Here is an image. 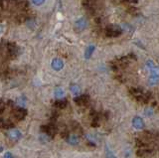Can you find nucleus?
<instances>
[{
  "instance_id": "obj_19",
  "label": "nucleus",
  "mask_w": 159,
  "mask_h": 158,
  "mask_svg": "<svg viewBox=\"0 0 159 158\" xmlns=\"http://www.w3.org/2000/svg\"><path fill=\"white\" fill-rule=\"evenodd\" d=\"M144 115H145V116L147 117H151L153 115H154V111L152 107H147L144 110Z\"/></svg>"
},
{
  "instance_id": "obj_4",
  "label": "nucleus",
  "mask_w": 159,
  "mask_h": 158,
  "mask_svg": "<svg viewBox=\"0 0 159 158\" xmlns=\"http://www.w3.org/2000/svg\"><path fill=\"white\" fill-rule=\"evenodd\" d=\"M153 154H154V151L151 148H148L145 146L138 147L136 150V155L140 158H150L151 156H153Z\"/></svg>"
},
{
  "instance_id": "obj_1",
  "label": "nucleus",
  "mask_w": 159,
  "mask_h": 158,
  "mask_svg": "<svg viewBox=\"0 0 159 158\" xmlns=\"http://www.w3.org/2000/svg\"><path fill=\"white\" fill-rule=\"evenodd\" d=\"M122 34V27L118 25H108L104 29V35L108 38L118 37Z\"/></svg>"
},
{
  "instance_id": "obj_10",
  "label": "nucleus",
  "mask_w": 159,
  "mask_h": 158,
  "mask_svg": "<svg viewBox=\"0 0 159 158\" xmlns=\"http://www.w3.org/2000/svg\"><path fill=\"white\" fill-rule=\"evenodd\" d=\"M66 141L69 143L70 145H78L79 142H80V138L79 136L76 134V133H73V134H69L68 137L66 138Z\"/></svg>"
},
{
  "instance_id": "obj_28",
  "label": "nucleus",
  "mask_w": 159,
  "mask_h": 158,
  "mask_svg": "<svg viewBox=\"0 0 159 158\" xmlns=\"http://www.w3.org/2000/svg\"><path fill=\"white\" fill-rule=\"evenodd\" d=\"M123 1L126 3H137L138 0H123Z\"/></svg>"
},
{
  "instance_id": "obj_11",
  "label": "nucleus",
  "mask_w": 159,
  "mask_h": 158,
  "mask_svg": "<svg viewBox=\"0 0 159 158\" xmlns=\"http://www.w3.org/2000/svg\"><path fill=\"white\" fill-rule=\"evenodd\" d=\"M54 107L59 108V110H63V108H66V106H68V102L65 98H59L56 102H54Z\"/></svg>"
},
{
  "instance_id": "obj_23",
  "label": "nucleus",
  "mask_w": 159,
  "mask_h": 158,
  "mask_svg": "<svg viewBox=\"0 0 159 158\" xmlns=\"http://www.w3.org/2000/svg\"><path fill=\"white\" fill-rule=\"evenodd\" d=\"M146 67L149 69V70H151V69H153V68H155L156 67V65H155V63H154L153 61H147L146 62Z\"/></svg>"
},
{
  "instance_id": "obj_25",
  "label": "nucleus",
  "mask_w": 159,
  "mask_h": 158,
  "mask_svg": "<svg viewBox=\"0 0 159 158\" xmlns=\"http://www.w3.org/2000/svg\"><path fill=\"white\" fill-rule=\"evenodd\" d=\"M17 103L20 106H25V100H24V97H20V98H18V101H17Z\"/></svg>"
},
{
  "instance_id": "obj_9",
  "label": "nucleus",
  "mask_w": 159,
  "mask_h": 158,
  "mask_svg": "<svg viewBox=\"0 0 159 158\" xmlns=\"http://www.w3.org/2000/svg\"><path fill=\"white\" fill-rule=\"evenodd\" d=\"M132 125L135 129H142L144 127V121L140 116H135L132 120Z\"/></svg>"
},
{
  "instance_id": "obj_26",
  "label": "nucleus",
  "mask_w": 159,
  "mask_h": 158,
  "mask_svg": "<svg viewBox=\"0 0 159 158\" xmlns=\"http://www.w3.org/2000/svg\"><path fill=\"white\" fill-rule=\"evenodd\" d=\"M6 3H7V0H0V6L2 8L6 7Z\"/></svg>"
},
{
  "instance_id": "obj_27",
  "label": "nucleus",
  "mask_w": 159,
  "mask_h": 158,
  "mask_svg": "<svg viewBox=\"0 0 159 158\" xmlns=\"http://www.w3.org/2000/svg\"><path fill=\"white\" fill-rule=\"evenodd\" d=\"M4 158H14V156H13L10 152H6V153L4 154Z\"/></svg>"
},
{
  "instance_id": "obj_14",
  "label": "nucleus",
  "mask_w": 159,
  "mask_h": 158,
  "mask_svg": "<svg viewBox=\"0 0 159 158\" xmlns=\"http://www.w3.org/2000/svg\"><path fill=\"white\" fill-rule=\"evenodd\" d=\"M54 95H55V97L58 98V100H59V98H63L65 97L64 88H61V87H57L56 88H55V91H54Z\"/></svg>"
},
{
  "instance_id": "obj_15",
  "label": "nucleus",
  "mask_w": 159,
  "mask_h": 158,
  "mask_svg": "<svg viewBox=\"0 0 159 158\" xmlns=\"http://www.w3.org/2000/svg\"><path fill=\"white\" fill-rule=\"evenodd\" d=\"M94 50H96V47H94L93 45H89L87 47L86 51H84V58L86 59H89L92 57L93 53L94 52Z\"/></svg>"
},
{
  "instance_id": "obj_12",
  "label": "nucleus",
  "mask_w": 159,
  "mask_h": 158,
  "mask_svg": "<svg viewBox=\"0 0 159 158\" xmlns=\"http://www.w3.org/2000/svg\"><path fill=\"white\" fill-rule=\"evenodd\" d=\"M8 137L10 138L11 140H19L21 138V132H20L18 129H13V130H10L8 132Z\"/></svg>"
},
{
  "instance_id": "obj_13",
  "label": "nucleus",
  "mask_w": 159,
  "mask_h": 158,
  "mask_svg": "<svg viewBox=\"0 0 159 158\" xmlns=\"http://www.w3.org/2000/svg\"><path fill=\"white\" fill-rule=\"evenodd\" d=\"M70 91H71V93L74 96H79L80 93H81V88H80V86L77 85V84H72V85L70 86Z\"/></svg>"
},
{
  "instance_id": "obj_20",
  "label": "nucleus",
  "mask_w": 159,
  "mask_h": 158,
  "mask_svg": "<svg viewBox=\"0 0 159 158\" xmlns=\"http://www.w3.org/2000/svg\"><path fill=\"white\" fill-rule=\"evenodd\" d=\"M25 23H26V24H27V26L30 27V28H32V27L34 28L35 24H36V23H35V20H34L33 18H31V17L27 18V19H26V21H25Z\"/></svg>"
},
{
  "instance_id": "obj_30",
  "label": "nucleus",
  "mask_w": 159,
  "mask_h": 158,
  "mask_svg": "<svg viewBox=\"0 0 159 158\" xmlns=\"http://www.w3.org/2000/svg\"><path fill=\"white\" fill-rule=\"evenodd\" d=\"M3 151V147L2 146H0V153H1Z\"/></svg>"
},
{
  "instance_id": "obj_29",
  "label": "nucleus",
  "mask_w": 159,
  "mask_h": 158,
  "mask_svg": "<svg viewBox=\"0 0 159 158\" xmlns=\"http://www.w3.org/2000/svg\"><path fill=\"white\" fill-rule=\"evenodd\" d=\"M2 31H3V27H2V26H0V34L2 33Z\"/></svg>"
},
{
  "instance_id": "obj_22",
  "label": "nucleus",
  "mask_w": 159,
  "mask_h": 158,
  "mask_svg": "<svg viewBox=\"0 0 159 158\" xmlns=\"http://www.w3.org/2000/svg\"><path fill=\"white\" fill-rule=\"evenodd\" d=\"M32 3L34 4V5H36V6H41L43 5V4L45 3V1L46 0H31Z\"/></svg>"
},
{
  "instance_id": "obj_21",
  "label": "nucleus",
  "mask_w": 159,
  "mask_h": 158,
  "mask_svg": "<svg viewBox=\"0 0 159 158\" xmlns=\"http://www.w3.org/2000/svg\"><path fill=\"white\" fill-rule=\"evenodd\" d=\"M106 155H107V158H116V156L113 154V152L109 149L108 147L106 148Z\"/></svg>"
},
{
  "instance_id": "obj_2",
  "label": "nucleus",
  "mask_w": 159,
  "mask_h": 158,
  "mask_svg": "<svg viewBox=\"0 0 159 158\" xmlns=\"http://www.w3.org/2000/svg\"><path fill=\"white\" fill-rule=\"evenodd\" d=\"M19 55V47L15 43L9 42L6 44V56L9 59H15Z\"/></svg>"
},
{
  "instance_id": "obj_3",
  "label": "nucleus",
  "mask_w": 159,
  "mask_h": 158,
  "mask_svg": "<svg viewBox=\"0 0 159 158\" xmlns=\"http://www.w3.org/2000/svg\"><path fill=\"white\" fill-rule=\"evenodd\" d=\"M88 25H89L88 19L86 17H80L78 20L75 22L74 29L76 32L80 33V32H83V31L86 30V29L88 28Z\"/></svg>"
},
{
  "instance_id": "obj_5",
  "label": "nucleus",
  "mask_w": 159,
  "mask_h": 158,
  "mask_svg": "<svg viewBox=\"0 0 159 158\" xmlns=\"http://www.w3.org/2000/svg\"><path fill=\"white\" fill-rule=\"evenodd\" d=\"M41 130L44 134L48 135L50 138H53L57 133V128L53 123H49V124H45V125L41 126Z\"/></svg>"
},
{
  "instance_id": "obj_6",
  "label": "nucleus",
  "mask_w": 159,
  "mask_h": 158,
  "mask_svg": "<svg viewBox=\"0 0 159 158\" xmlns=\"http://www.w3.org/2000/svg\"><path fill=\"white\" fill-rule=\"evenodd\" d=\"M12 115H13V117L17 121H21V120H24L25 117H26V115H27V111L25 110L24 107L19 106L17 108H15V110L12 111Z\"/></svg>"
},
{
  "instance_id": "obj_18",
  "label": "nucleus",
  "mask_w": 159,
  "mask_h": 158,
  "mask_svg": "<svg viewBox=\"0 0 159 158\" xmlns=\"http://www.w3.org/2000/svg\"><path fill=\"white\" fill-rule=\"evenodd\" d=\"M13 123L7 121V120H0V127L2 128H6V129H9V128L13 127Z\"/></svg>"
},
{
  "instance_id": "obj_16",
  "label": "nucleus",
  "mask_w": 159,
  "mask_h": 158,
  "mask_svg": "<svg viewBox=\"0 0 159 158\" xmlns=\"http://www.w3.org/2000/svg\"><path fill=\"white\" fill-rule=\"evenodd\" d=\"M71 126H72V129H73V131L76 133H82L83 132V128H82V126L79 124L78 122H76V121H74V122H72V124H71Z\"/></svg>"
},
{
  "instance_id": "obj_7",
  "label": "nucleus",
  "mask_w": 159,
  "mask_h": 158,
  "mask_svg": "<svg viewBox=\"0 0 159 158\" xmlns=\"http://www.w3.org/2000/svg\"><path fill=\"white\" fill-rule=\"evenodd\" d=\"M74 101L79 106H86L89 102V97L88 95H80L75 97Z\"/></svg>"
},
{
  "instance_id": "obj_31",
  "label": "nucleus",
  "mask_w": 159,
  "mask_h": 158,
  "mask_svg": "<svg viewBox=\"0 0 159 158\" xmlns=\"http://www.w3.org/2000/svg\"><path fill=\"white\" fill-rule=\"evenodd\" d=\"M0 20H1V16H0Z\"/></svg>"
},
{
  "instance_id": "obj_24",
  "label": "nucleus",
  "mask_w": 159,
  "mask_h": 158,
  "mask_svg": "<svg viewBox=\"0 0 159 158\" xmlns=\"http://www.w3.org/2000/svg\"><path fill=\"white\" fill-rule=\"evenodd\" d=\"M5 110V103L2 100H0V115H2Z\"/></svg>"
},
{
  "instance_id": "obj_8",
  "label": "nucleus",
  "mask_w": 159,
  "mask_h": 158,
  "mask_svg": "<svg viewBox=\"0 0 159 158\" xmlns=\"http://www.w3.org/2000/svg\"><path fill=\"white\" fill-rule=\"evenodd\" d=\"M51 67H52V69L54 71H61L62 69L64 68V62H63L62 59L55 58L52 60Z\"/></svg>"
},
{
  "instance_id": "obj_17",
  "label": "nucleus",
  "mask_w": 159,
  "mask_h": 158,
  "mask_svg": "<svg viewBox=\"0 0 159 158\" xmlns=\"http://www.w3.org/2000/svg\"><path fill=\"white\" fill-rule=\"evenodd\" d=\"M16 3L21 10H26V9L28 8V5H29L27 0H17Z\"/></svg>"
}]
</instances>
